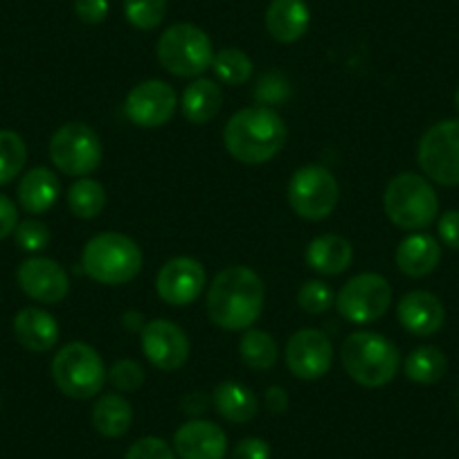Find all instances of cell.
<instances>
[{
    "instance_id": "obj_1",
    "label": "cell",
    "mask_w": 459,
    "mask_h": 459,
    "mask_svg": "<svg viewBox=\"0 0 459 459\" xmlns=\"http://www.w3.org/2000/svg\"><path fill=\"white\" fill-rule=\"evenodd\" d=\"M266 286L248 266H228L207 290V316L225 331H246L262 317Z\"/></svg>"
},
{
    "instance_id": "obj_2",
    "label": "cell",
    "mask_w": 459,
    "mask_h": 459,
    "mask_svg": "<svg viewBox=\"0 0 459 459\" xmlns=\"http://www.w3.org/2000/svg\"><path fill=\"white\" fill-rule=\"evenodd\" d=\"M286 122L271 106H248L237 110L223 129L225 152L244 165H264L284 149Z\"/></svg>"
},
{
    "instance_id": "obj_3",
    "label": "cell",
    "mask_w": 459,
    "mask_h": 459,
    "mask_svg": "<svg viewBox=\"0 0 459 459\" xmlns=\"http://www.w3.org/2000/svg\"><path fill=\"white\" fill-rule=\"evenodd\" d=\"M340 360L351 381L363 387H383L394 381L401 356L396 344L383 333L356 331L340 347Z\"/></svg>"
},
{
    "instance_id": "obj_4",
    "label": "cell",
    "mask_w": 459,
    "mask_h": 459,
    "mask_svg": "<svg viewBox=\"0 0 459 459\" xmlns=\"http://www.w3.org/2000/svg\"><path fill=\"white\" fill-rule=\"evenodd\" d=\"M143 250L122 232L95 235L82 250V268L91 280L106 286L134 281L143 271Z\"/></svg>"
},
{
    "instance_id": "obj_5",
    "label": "cell",
    "mask_w": 459,
    "mask_h": 459,
    "mask_svg": "<svg viewBox=\"0 0 459 459\" xmlns=\"http://www.w3.org/2000/svg\"><path fill=\"white\" fill-rule=\"evenodd\" d=\"M383 205L387 219L401 230H426L439 214L435 187L414 171H403L387 183Z\"/></svg>"
},
{
    "instance_id": "obj_6",
    "label": "cell",
    "mask_w": 459,
    "mask_h": 459,
    "mask_svg": "<svg viewBox=\"0 0 459 459\" xmlns=\"http://www.w3.org/2000/svg\"><path fill=\"white\" fill-rule=\"evenodd\" d=\"M156 55L162 68L174 77L198 79L212 68V39L192 23H176L160 34Z\"/></svg>"
},
{
    "instance_id": "obj_7",
    "label": "cell",
    "mask_w": 459,
    "mask_h": 459,
    "mask_svg": "<svg viewBox=\"0 0 459 459\" xmlns=\"http://www.w3.org/2000/svg\"><path fill=\"white\" fill-rule=\"evenodd\" d=\"M52 378L70 399H92L108 381L101 356L86 342H68L52 359Z\"/></svg>"
},
{
    "instance_id": "obj_8",
    "label": "cell",
    "mask_w": 459,
    "mask_h": 459,
    "mask_svg": "<svg viewBox=\"0 0 459 459\" xmlns=\"http://www.w3.org/2000/svg\"><path fill=\"white\" fill-rule=\"evenodd\" d=\"M104 147L95 129L83 122H68L50 140V160L61 174L83 178L101 165Z\"/></svg>"
},
{
    "instance_id": "obj_9",
    "label": "cell",
    "mask_w": 459,
    "mask_h": 459,
    "mask_svg": "<svg viewBox=\"0 0 459 459\" xmlns=\"http://www.w3.org/2000/svg\"><path fill=\"white\" fill-rule=\"evenodd\" d=\"M286 196L295 214L307 221H322L338 207L340 187L326 167L307 165L290 176Z\"/></svg>"
},
{
    "instance_id": "obj_10",
    "label": "cell",
    "mask_w": 459,
    "mask_h": 459,
    "mask_svg": "<svg viewBox=\"0 0 459 459\" xmlns=\"http://www.w3.org/2000/svg\"><path fill=\"white\" fill-rule=\"evenodd\" d=\"M392 286L378 273L351 277L335 295V308L351 325H369L390 311Z\"/></svg>"
},
{
    "instance_id": "obj_11",
    "label": "cell",
    "mask_w": 459,
    "mask_h": 459,
    "mask_svg": "<svg viewBox=\"0 0 459 459\" xmlns=\"http://www.w3.org/2000/svg\"><path fill=\"white\" fill-rule=\"evenodd\" d=\"M417 160L423 174L437 185H459V120L432 125L419 140Z\"/></svg>"
},
{
    "instance_id": "obj_12",
    "label": "cell",
    "mask_w": 459,
    "mask_h": 459,
    "mask_svg": "<svg viewBox=\"0 0 459 459\" xmlns=\"http://www.w3.org/2000/svg\"><path fill=\"white\" fill-rule=\"evenodd\" d=\"M178 106V95L174 88L162 79H149L138 83L126 95L125 113L131 125L140 129H158L171 122Z\"/></svg>"
},
{
    "instance_id": "obj_13",
    "label": "cell",
    "mask_w": 459,
    "mask_h": 459,
    "mask_svg": "<svg viewBox=\"0 0 459 459\" xmlns=\"http://www.w3.org/2000/svg\"><path fill=\"white\" fill-rule=\"evenodd\" d=\"M286 365L302 381H317L333 365V344L322 331L299 329L286 342Z\"/></svg>"
},
{
    "instance_id": "obj_14",
    "label": "cell",
    "mask_w": 459,
    "mask_h": 459,
    "mask_svg": "<svg viewBox=\"0 0 459 459\" xmlns=\"http://www.w3.org/2000/svg\"><path fill=\"white\" fill-rule=\"evenodd\" d=\"M143 354L162 372L180 369L189 359V338L178 325L169 320H152L143 326Z\"/></svg>"
},
{
    "instance_id": "obj_15",
    "label": "cell",
    "mask_w": 459,
    "mask_h": 459,
    "mask_svg": "<svg viewBox=\"0 0 459 459\" xmlns=\"http://www.w3.org/2000/svg\"><path fill=\"white\" fill-rule=\"evenodd\" d=\"M205 284V268L194 257L169 259L156 275V293L171 307H187L196 302Z\"/></svg>"
},
{
    "instance_id": "obj_16",
    "label": "cell",
    "mask_w": 459,
    "mask_h": 459,
    "mask_svg": "<svg viewBox=\"0 0 459 459\" xmlns=\"http://www.w3.org/2000/svg\"><path fill=\"white\" fill-rule=\"evenodd\" d=\"M21 290L43 304H59L68 295L70 280L59 262L48 257L25 259L16 273Z\"/></svg>"
},
{
    "instance_id": "obj_17",
    "label": "cell",
    "mask_w": 459,
    "mask_h": 459,
    "mask_svg": "<svg viewBox=\"0 0 459 459\" xmlns=\"http://www.w3.org/2000/svg\"><path fill=\"white\" fill-rule=\"evenodd\" d=\"M174 450L178 459H225L228 437L214 421L192 419L176 430Z\"/></svg>"
},
{
    "instance_id": "obj_18",
    "label": "cell",
    "mask_w": 459,
    "mask_h": 459,
    "mask_svg": "<svg viewBox=\"0 0 459 459\" xmlns=\"http://www.w3.org/2000/svg\"><path fill=\"white\" fill-rule=\"evenodd\" d=\"M401 326L417 338L435 335L446 322V308L430 290H410L396 307Z\"/></svg>"
},
{
    "instance_id": "obj_19",
    "label": "cell",
    "mask_w": 459,
    "mask_h": 459,
    "mask_svg": "<svg viewBox=\"0 0 459 459\" xmlns=\"http://www.w3.org/2000/svg\"><path fill=\"white\" fill-rule=\"evenodd\" d=\"M14 335L28 351L46 354L59 342V325L55 316L37 307H28L16 313Z\"/></svg>"
},
{
    "instance_id": "obj_20",
    "label": "cell",
    "mask_w": 459,
    "mask_h": 459,
    "mask_svg": "<svg viewBox=\"0 0 459 459\" xmlns=\"http://www.w3.org/2000/svg\"><path fill=\"white\" fill-rule=\"evenodd\" d=\"M311 23L307 0H273L266 10V30L275 41L295 43Z\"/></svg>"
},
{
    "instance_id": "obj_21",
    "label": "cell",
    "mask_w": 459,
    "mask_h": 459,
    "mask_svg": "<svg viewBox=\"0 0 459 459\" xmlns=\"http://www.w3.org/2000/svg\"><path fill=\"white\" fill-rule=\"evenodd\" d=\"M441 262V246L435 237L426 235V232H414V235L405 237L396 248V266L403 275L426 277L439 266Z\"/></svg>"
},
{
    "instance_id": "obj_22",
    "label": "cell",
    "mask_w": 459,
    "mask_h": 459,
    "mask_svg": "<svg viewBox=\"0 0 459 459\" xmlns=\"http://www.w3.org/2000/svg\"><path fill=\"white\" fill-rule=\"evenodd\" d=\"M304 259L320 275H340L354 262V248L340 235H320L307 246Z\"/></svg>"
},
{
    "instance_id": "obj_23",
    "label": "cell",
    "mask_w": 459,
    "mask_h": 459,
    "mask_svg": "<svg viewBox=\"0 0 459 459\" xmlns=\"http://www.w3.org/2000/svg\"><path fill=\"white\" fill-rule=\"evenodd\" d=\"M59 194V178L48 167H34L19 183V203L30 214H46L50 207H55Z\"/></svg>"
},
{
    "instance_id": "obj_24",
    "label": "cell",
    "mask_w": 459,
    "mask_h": 459,
    "mask_svg": "<svg viewBox=\"0 0 459 459\" xmlns=\"http://www.w3.org/2000/svg\"><path fill=\"white\" fill-rule=\"evenodd\" d=\"M216 412L230 423H248L257 417L259 401L250 387L239 381H223L212 392Z\"/></svg>"
},
{
    "instance_id": "obj_25",
    "label": "cell",
    "mask_w": 459,
    "mask_h": 459,
    "mask_svg": "<svg viewBox=\"0 0 459 459\" xmlns=\"http://www.w3.org/2000/svg\"><path fill=\"white\" fill-rule=\"evenodd\" d=\"M223 106V91L214 79L198 77L185 88L180 108L192 125H207L219 115Z\"/></svg>"
},
{
    "instance_id": "obj_26",
    "label": "cell",
    "mask_w": 459,
    "mask_h": 459,
    "mask_svg": "<svg viewBox=\"0 0 459 459\" xmlns=\"http://www.w3.org/2000/svg\"><path fill=\"white\" fill-rule=\"evenodd\" d=\"M131 423H134V408L125 396L110 392L97 399L92 408V428L101 437H108V439L125 437L131 430Z\"/></svg>"
},
{
    "instance_id": "obj_27",
    "label": "cell",
    "mask_w": 459,
    "mask_h": 459,
    "mask_svg": "<svg viewBox=\"0 0 459 459\" xmlns=\"http://www.w3.org/2000/svg\"><path fill=\"white\" fill-rule=\"evenodd\" d=\"M446 369H448V360H446L444 351L435 344H421L417 350L408 354L403 363V372L410 381L419 383V385H432L444 378Z\"/></svg>"
},
{
    "instance_id": "obj_28",
    "label": "cell",
    "mask_w": 459,
    "mask_h": 459,
    "mask_svg": "<svg viewBox=\"0 0 459 459\" xmlns=\"http://www.w3.org/2000/svg\"><path fill=\"white\" fill-rule=\"evenodd\" d=\"M239 356L246 368L266 372L280 359V347H277L275 338L268 331L246 329L239 342Z\"/></svg>"
},
{
    "instance_id": "obj_29",
    "label": "cell",
    "mask_w": 459,
    "mask_h": 459,
    "mask_svg": "<svg viewBox=\"0 0 459 459\" xmlns=\"http://www.w3.org/2000/svg\"><path fill=\"white\" fill-rule=\"evenodd\" d=\"M68 207L77 219H95L106 207V189L95 178H77L68 189Z\"/></svg>"
},
{
    "instance_id": "obj_30",
    "label": "cell",
    "mask_w": 459,
    "mask_h": 459,
    "mask_svg": "<svg viewBox=\"0 0 459 459\" xmlns=\"http://www.w3.org/2000/svg\"><path fill=\"white\" fill-rule=\"evenodd\" d=\"M212 70H214L216 79L228 86H244L253 74V59L239 48H225V50L214 52V61H212Z\"/></svg>"
},
{
    "instance_id": "obj_31",
    "label": "cell",
    "mask_w": 459,
    "mask_h": 459,
    "mask_svg": "<svg viewBox=\"0 0 459 459\" xmlns=\"http://www.w3.org/2000/svg\"><path fill=\"white\" fill-rule=\"evenodd\" d=\"M28 147L14 131H0V185H7L23 171Z\"/></svg>"
},
{
    "instance_id": "obj_32",
    "label": "cell",
    "mask_w": 459,
    "mask_h": 459,
    "mask_svg": "<svg viewBox=\"0 0 459 459\" xmlns=\"http://www.w3.org/2000/svg\"><path fill=\"white\" fill-rule=\"evenodd\" d=\"M167 0H125V16L140 32H152L165 21Z\"/></svg>"
},
{
    "instance_id": "obj_33",
    "label": "cell",
    "mask_w": 459,
    "mask_h": 459,
    "mask_svg": "<svg viewBox=\"0 0 459 459\" xmlns=\"http://www.w3.org/2000/svg\"><path fill=\"white\" fill-rule=\"evenodd\" d=\"M298 304L302 311L311 313V316H320V313L335 307V293L326 281L308 280L299 286Z\"/></svg>"
},
{
    "instance_id": "obj_34",
    "label": "cell",
    "mask_w": 459,
    "mask_h": 459,
    "mask_svg": "<svg viewBox=\"0 0 459 459\" xmlns=\"http://www.w3.org/2000/svg\"><path fill=\"white\" fill-rule=\"evenodd\" d=\"M16 246L25 253H41L48 244H50V230L43 221L28 219L23 223L16 225L14 230Z\"/></svg>"
},
{
    "instance_id": "obj_35",
    "label": "cell",
    "mask_w": 459,
    "mask_h": 459,
    "mask_svg": "<svg viewBox=\"0 0 459 459\" xmlns=\"http://www.w3.org/2000/svg\"><path fill=\"white\" fill-rule=\"evenodd\" d=\"M108 381L113 383V387L117 392H135L143 387L144 369L143 365L135 363V360L131 359L117 360V363L108 369Z\"/></svg>"
},
{
    "instance_id": "obj_36",
    "label": "cell",
    "mask_w": 459,
    "mask_h": 459,
    "mask_svg": "<svg viewBox=\"0 0 459 459\" xmlns=\"http://www.w3.org/2000/svg\"><path fill=\"white\" fill-rule=\"evenodd\" d=\"M125 459H178V455L160 437H143L129 446Z\"/></svg>"
},
{
    "instance_id": "obj_37",
    "label": "cell",
    "mask_w": 459,
    "mask_h": 459,
    "mask_svg": "<svg viewBox=\"0 0 459 459\" xmlns=\"http://www.w3.org/2000/svg\"><path fill=\"white\" fill-rule=\"evenodd\" d=\"M255 95H257L259 104L262 106L280 104V101H284L286 97H289V86H286V82L281 79V74L268 73L259 79Z\"/></svg>"
},
{
    "instance_id": "obj_38",
    "label": "cell",
    "mask_w": 459,
    "mask_h": 459,
    "mask_svg": "<svg viewBox=\"0 0 459 459\" xmlns=\"http://www.w3.org/2000/svg\"><path fill=\"white\" fill-rule=\"evenodd\" d=\"M74 14L86 25L104 23L108 16V0H74Z\"/></svg>"
},
{
    "instance_id": "obj_39",
    "label": "cell",
    "mask_w": 459,
    "mask_h": 459,
    "mask_svg": "<svg viewBox=\"0 0 459 459\" xmlns=\"http://www.w3.org/2000/svg\"><path fill=\"white\" fill-rule=\"evenodd\" d=\"M437 232H439V239L446 248L459 250V210L444 212L439 216V223H437Z\"/></svg>"
},
{
    "instance_id": "obj_40",
    "label": "cell",
    "mask_w": 459,
    "mask_h": 459,
    "mask_svg": "<svg viewBox=\"0 0 459 459\" xmlns=\"http://www.w3.org/2000/svg\"><path fill=\"white\" fill-rule=\"evenodd\" d=\"M230 459H271V446L259 437H246L232 448Z\"/></svg>"
},
{
    "instance_id": "obj_41",
    "label": "cell",
    "mask_w": 459,
    "mask_h": 459,
    "mask_svg": "<svg viewBox=\"0 0 459 459\" xmlns=\"http://www.w3.org/2000/svg\"><path fill=\"white\" fill-rule=\"evenodd\" d=\"M19 225V210H16L14 201L5 194H0V241L10 237Z\"/></svg>"
},
{
    "instance_id": "obj_42",
    "label": "cell",
    "mask_w": 459,
    "mask_h": 459,
    "mask_svg": "<svg viewBox=\"0 0 459 459\" xmlns=\"http://www.w3.org/2000/svg\"><path fill=\"white\" fill-rule=\"evenodd\" d=\"M266 405L273 414H281L289 408V394H286L284 387L273 385L266 390Z\"/></svg>"
},
{
    "instance_id": "obj_43",
    "label": "cell",
    "mask_w": 459,
    "mask_h": 459,
    "mask_svg": "<svg viewBox=\"0 0 459 459\" xmlns=\"http://www.w3.org/2000/svg\"><path fill=\"white\" fill-rule=\"evenodd\" d=\"M455 110L459 113V88H457V92H455Z\"/></svg>"
}]
</instances>
